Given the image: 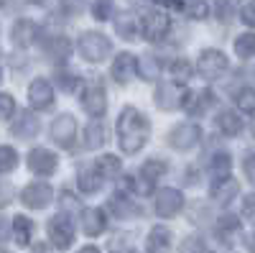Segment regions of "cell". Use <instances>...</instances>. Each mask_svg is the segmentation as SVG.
<instances>
[{
  "mask_svg": "<svg viewBox=\"0 0 255 253\" xmlns=\"http://www.w3.org/2000/svg\"><path fill=\"white\" fill-rule=\"evenodd\" d=\"M148 136H151V125H148L145 115L138 113L135 108H125L118 118V138L125 154H138Z\"/></svg>",
  "mask_w": 255,
  "mask_h": 253,
  "instance_id": "6da1fadb",
  "label": "cell"
},
{
  "mask_svg": "<svg viewBox=\"0 0 255 253\" xmlns=\"http://www.w3.org/2000/svg\"><path fill=\"white\" fill-rule=\"evenodd\" d=\"M79 54L87 61H102L110 56V41L97 31H90L79 38Z\"/></svg>",
  "mask_w": 255,
  "mask_h": 253,
  "instance_id": "7a4b0ae2",
  "label": "cell"
},
{
  "mask_svg": "<svg viewBox=\"0 0 255 253\" xmlns=\"http://www.w3.org/2000/svg\"><path fill=\"white\" fill-rule=\"evenodd\" d=\"M197 69L204 79H217L227 72V56L217 49H204L199 54V61H197Z\"/></svg>",
  "mask_w": 255,
  "mask_h": 253,
  "instance_id": "3957f363",
  "label": "cell"
},
{
  "mask_svg": "<svg viewBox=\"0 0 255 253\" xmlns=\"http://www.w3.org/2000/svg\"><path fill=\"white\" fill-rule=\"evenodd\" d=\"M199 138H202V128L197 123H181V125H176V128L168 133V143H171L176 151L194 149V146L199 143Z\"/></svg>",
  "mask_w": 255,
  "mask_h": 253,
  "instance_id": "277c9868",
  "label": "cell"
},
{
  "mask_svg": "<svg viewBox=\"0 0 255 253\" xmlns=\"http://www.w3.org/2000/svg\"><path fill=\"white\" fill-rule=\"evenodd\" d=\"M181 207H184V195L179 192V189H174V187L158 189V195H156V213H158L161 218H174V215H179Z\"/></svg>",
  "mask_w": 255,
  "mask_h": 253,
  "instance_id": "5b68a950",
  "label": "cell"
},
{
  "mask_svg": "<svg viewBox=\"0 0 255 253\" xmlns=\"http://www.w3.org/2000/svg\"><path fill=\"white\" fill-rule=\"evenodd\" d=\"M168 28H171V20H168L163 13H148L143 20H140V31L148 41H161L166 38Z\"/></svg>",
  "mask_w": 255,
  "mask_h": 253,
  "instance_id": "8992f818",
  "label": "cell"
},
{
  "mask_svg": "<svg viewBox=\"0 0 255 253\" xmlns=\"http://www.w3.org/2000/svg\"><path fill=\"white\" fill-rule=\"evenodd\" d=\"M20 200H23L26 207H33V210H41L46 207L51 200H54V189L44 182H36V184H28L23 189V195H20Z\"/></svg>",
  "mask_w": 255,
  "mask_h": 253,
  "instance_id": "52a82bcc",
  "label": "cell"
},
{
  "mask_svg": "<svg viewBox=\"0 0 255 253\" xmlns=\"http://www.w3.org/2000/svg\"><path fill=\"white\" fill-rule=\"evenodd\" d=\"M28 166H31V172L41 174V177H49L56 172V166H59V159L54 151L49 149H33L28 154Z\"/></svg>",
  "mask_w": 255,
  "mask_h": 253,
  "instance_id": "ba28073f",
  "label": "cell"
},
{
  "mask_svg": "<svg viewBox=\"0 0 255 253\" xmlns=\"http://www.w3.org/2000/svg\"><path fill=\"white\" fill-rule=\"evenodd\" d=\"M49 238L56 248H67L72 241H74V228L72 223L64 218V215H56L49 220Z\"/></svg>",
  "mask_w": 255,
  "mask_h": 253,
  "instance_id": "9c48e42d",
  "label": "cell"
},
{
  "mask_svg": "<svg viewBox=\"0 0 255 253\" xmlns=\"http://www.w3.org/2000/svg\"><path fill=\"white\" fill-rule=\"evenodd\" d=\"M28 100H31L33 108L46 110L49 105L54 102V87H51V82H46V79H33L31 87H28Z\"/></svg>",
  "mask_w": 255,
  "mask_h": 253,
  "instance_id": "30bf717a",
  "label": "cell"
},
{
  "mask_svg": "<svg viewBox=\"0 0 255 253\" xmlns=\"http://www.w3.org/2000/svg\"><path fill=\"white\" fill-rule=\"evenodd\" d=\"M51 136L59 146H72V141L77 136V120L72 115H59L51 125Z\"/></svg>",
  "mask_w": 255,
  "mask_h": 253,
  "instance_id": "8fae6325",
  "label": "cell"
},
{
  "mask_svg": "<svg viewBox=\"0 0 255 253\" xmlns=\"http://www.w3.org/2000/svg\"><path fill=\"white\" fill-rule=\"evenodd\" d=\"M82 105L90 115H102L105 108H108V97H105V90L100 84H90L87 90L82 92Z\"/></svg>",
  "mask_w": 255,
  "mask_h": 253,
  "instance_id": "7c38bea8",
  "label": "cell"
},
{
  "mask_svg": "<svg viewBox=\"0 0 255 253\" xmlns=\"http://www.w3.org/2000/svg\"><path fill=\"white\" fill-rule=\"evenodd\" d=\"M138 72V59L133 54H118L115 64H113V77L120 82V84H128Z\"/></svg>",
  "mask_w": 255,
  "mask_h": 253,
  "instance_id": "4fadbf2b",
  "label": "cell"
},
{
  "mask_svg": "<svg viewBox=\"0 0 255 253\" xmlns=\"http://www.w3.org/2000/svg\"><path fill=\"white\" fill-rule=\"evenodd\" d=\"M171 230H168L166 225H156L151 233H148V241H145V248L148 253H168V248H171Z\"/></svg>",
  "mask_w": 255,
  "mask_h": 253,
  "instance_id": "5bb4252c",
  "label": "cell"
},
{
  "mask_svg": "<svg viewBox=\"0 0 255 253\" xmlns=\"http://www.w3.org/2000/svg\"><path fill=\"white\" fill-rule=\"evenodd\" d=\"M212 105H215V95H212L209 90L191 92V95L184 97V108H186V113H191V115H204Z\"/></svg>",
  "mask_w": 255,
  "mask_h": 253,
  "instance_id": "9a60e30c",
  "label": "cell"
},
{
  "mask_svg": "<svg viewBox=\"0 0 255 253\" xmlns=\"http://www.w3.org/2000/svg\"><path fill=\"white\" fill-rule=\"evenodd\" d=\"M10 133H13L15 138H33V136L38 133V120H36V115L28 113V110H20L18 118H15V123H13V128H10Z\"/></svg>",
  "mask_w": 255,
  "mask_h": 253,
  "instance_id": "2e32d148",
  "label": "cell"
},
{
  "mask_svg": "<svg viewBox=\"0 0 255 253\" xmlns=\"http://www.w3.org/2000/svg\"><path fill=\"white\" fill-rule=\"evenodd\" d=\"M36 33H38V28H36L33 20H28V18L15 20V23H13V31H10L13 44H18V46H31L33 38H36Z\"/></svg>",
  "mask_w": 255,
  "mask_h": 253,
  "instance_id": "e0dca14e",
  "label": "cell"
},
{
  "mask_svg": "<svg viewBox=\"0 0 255 253\" xmlns=\"http://www.w3.org/2000/svg\"><path fill=\"white\" fill-rule=\"evenodd\" d=\"M181 90L176 87V84H158V90H156V102L161 105L163 110H174L179 108V102H181Z\"/></svg>",
  "mask_w": 255,
  "mask_h": 253,
  "instance_id": "ac0fdd59",
  "label": "cell"
},
{
  "mask_svg": "<svg viewBox=\"0 0 255 253\" xmlns=\"http://www.w3.org/2000/svg\"><path fill=\"white\" fill-rule=\"evenodd\" d=\"M235 195H238V182H235V179H230V177L217 179L215 187H212V200L220 202V205L232 202V200H235Z\"/></svg>",
  "mask_w": 255,
  "mask_h": 253,
  "instance_id": "d6986e66",
  "label": "cell"
},
{
  "mask_svg": "<svg viewBox=\"0 0 255 253\" xmlns=\"http://www.w3.org/2000/svg\"><path fill=\"white\" fill-rule=\"evenodd\" d=\"M82 228L87 236H100L105 230V213L100 207H90L82 213Z\"/></svg>",
  "mask_w": 255,
  "mask_h": 253,
  "instance_id": "ffe728a7",
  "label": "cell"
},
{
  "mask_svg": "<svg viewBox=\"0 0 255 253\" xmlns=\"http://www.w3.org/2000/svg\"><path fill=\"white\" fill-rule=\"evenodd\" d=\"M77 182H79V187L84 189V192H97V189L102 187V182H105V179L97 174L95 164H87V166H82V169H79Z\"/></svg>",
  "mask_w": 255,
  "mask_h": 253,
  "instance_id": "44dd1931",
  "label": "cell"
},
{
  "mask_svg": "<svg viewBox=\"0 0 255 253\" xmlns=\"http://www.w3.org/2000/svg\"><path fill=\"white\" fill-rule=\"evenodd\" d=\"M110 207H113V213L120 218V220H130V218H138L140 215V210L128 200L125 195H113L110 197Z\"/></svg>",
  "mask_w": 255,
  "mask_h": 253,
  "instance_id": "7402d4cb",
  "label": "cell"
},
{
  "mask_svg": "<svg viewBox=\"0 0 255 253\" xmlns=\"http://www.w3.org/2000/svg\"><path fill=\"white\" fill-rule=\"evenodd\" d=\"M217 128L225 133V136H238L243 131V120L238 113H232V110H225L217 115Z\"/></svg>",
  "mask_w": 255,
  "mask_h": 253,
  "instance_id": "603a6c76",
  "label": "cell"
},
{
  "mask_svg": "<svg viewBox=\"0 0 255 253\" xmlns=\"http://www.w3.org/2000/svg\"><path fill=\"white\" fill-rule=\"evenodd\" d=\"M13 233H15L18 246H28V243H31V236H33V223H31L26 215H15V220H13Z\"/></svg>",
  "mask_w": 255,
  "mask_h": 253,
  "instance_id": "cb8c5ba5",
  "label": "cell"
},
{
  "mask_svg": "<svg viewBox=\"0 0 255 253\" xmlns=\"http://www.w3.org/2000/svg\"><path fill=\"white\" fill-rule=\"evenodd\" d=\"M120 159L118 156H100L97 161H95V169H97V174L102 177V179H113V177H118V172H120Z\"/></svg>",
  "mask_w": 255,
  "mask_h": 253,
  "instance_id": "d4e9b609",
  "label": "cell"
},
{
  "mask_svg": "<svg viewBox=\"0 0 255 253\" xmlns=\"http://www.w3.org/2000/svg\"><path fill=\"white\" fill-rule=\"evenodd\" d=\"M230 166H232L230 154H227V151H217L215 156H212V161H209V172L215 174L217 179H225L227 172H230Z\"/></svg>",
  "mask_w": 255,
  "mask_h": 253,
  "instance_id": "484cf974",
  "label": "cell"
},
{
  "mask_svg": "<svg viewBox=\"0 0 255 253\" xmlns=\"http://www.w3.org/2000/svg\"><path fill=\"white\" fill-rule=\"evenodd\" d=\"M115 31H118L123 38H133V36L138 33V20H135L130 13H123V15H118V20H115Z\"/></svg>",
  "mask_w": 255,
  "mask_h": 253,
  "instance_id": "4316f807",
  "label": "cell"
},
{
  "mask_svg": "<svg viewBox=\"0 0 255 253\" xmlns=\"http://www.w3.org/2000/svg\"><path fill=\"white\" fill-rule=\"evenodd\" d=\"M84 143H87V149H97V146H102L105 143V125L90 123L87 128H84Z\"/></svg>",
  "mask_w": 255,
  "mask_h": 253,
  "instance_id": "83f0119b",
  "label": "cell"
},
{
  "mask_svg": "<svg viewBox=\"0 0 255 253\" xmlns=\"http://www.w3.org/2000/svg\"><path fill=\"white\" fill-rule=\"evenodd\" d=\"M238 230H240V218H235V215H222L217 220V236L220 238H232Z\"/></svg>",
  "mask_w": 255,
  "mask_h": 253,
  "instance_id": "f1b7e54d",
  "label": "cell"
},
{
  "mask_svg": "<svg viewBox=\"0 0 255 253\" xmlns=\"http://www.w3.org/2000/svg\"><path fill=\"white\" fill-rule=\"evenodd\" d=\"M235 51H238L240 59H250V56H255V33H243V36H238V41H235Z\"/></svg>",
  "mask_w": 255,
  "mask_h": 253,
  "instance_id": "f546056e",
  "label": "cell"
},
{
  "mask_svg": "<svg viewBox=\"0 0 255 253\" xmlns=\"http://www.w3.org/2000/svg\"><path fill=\"white\" fill-rule=\"evenodd\" d=\"M138 72L145 79H156L158 72H161V64L156 61V56H143V59H138Z\"/></svg>",
  "mask_w": 255,
  "mask_h": 253,
  "instance_id": "4dcf8cb0",
  "label": "cell"
},
{
  "mask_svg": "<svg viewBox=\"0 0 255 253\" xmlns=\"http://www.w3.org/2000/svg\"><path fill=\"white\" fill-rule=\"evenodd\" d=\"M184 10H186L189 18L202 20V18H207L209 5H207V0H186V3H184Z\"/></svg>",
  "mask_w": 255,
  "mask_h": 253,
  "instance_id": "1f68e13d",
  "label": "cell"
},
{
  "mask_svg": "<svg viewBox=\"0 0 255 253\" xmlns=\"http://www.w3.org/2000/svg\"><path fill=\"white\" fill-rule=\"evenodd\" d=\"M18 164V154L10 146H0V174H8L10 169H15Z\"/></svg>",
  "mask_w": 255,
  "mask_h": 253,
  "instance_id": "d6a6232c",
  "label": "cell"
},
{
  "mask_svg": "<svg viewBox=\"0 0 255 253\" xmlns=\"http://www.w3.org/2000/svg\"><path fill=\"white\" fill-rule=\"evenodd\" d=\"M163 172H166V164H163L161 159H148V161L143 164V169H140V174H143L145 179H151V182H156Z\"/></svg>",
  "mask_w": 255,
  "mask_h": 253,
  "instance_id": "836d02e7",
  "label": "cell"
},
{
  "mask_svg": "<svg viewBox=\"0 0 255 253\" xmlns=\"http://www.w3.org/2000/svg\"><path fill=\"white\" fill-rule=\"evenodd\" d=\"M171 74H174L176 82H189V77L194 74V67H191L186 59H176L171 64Z\"/></svg>",
  "mask_w": 255,
  "mask_h": 253,
  "instance_id": "e575fe53",
  "label": "cell"
},
{
  "mask_svg": "<svg viewBox=\"0 0 255 253\" xmlns=\"http://www.w3.org/2000/svg\"><path fill=\"white\" fill-rule=\"evenodd\" d=\"M235 100H238V105H240L243 113H255V90H253V87L240 90Z\"/></svg>",
  "mask_w": 255,
  "mask_h": 253,
  "instance_id": "d590c367",
  "label": "cell"
},
{
  "mask_svg": "<svg viewBox=\"0 0 255 253\" xmlns=\"http://www.w3.org/2000/svg\"><path fill=\"white\" fill-rule=\"evenodd\" d=\"M128 184H130V189H133V192H138L140 197H145V195L153 192V182L145 179L143 174H140V177H130V179H128Z\"/></svg>",
  "mask_w": 255,
  "mask_h": 253,
  "instance_id": "8d00e7d4",
  "label": "cell"
},
{
  "mask_svg": "<svg viewBox=\"0 0 255 253\" xmlns=\"http://www.w3.org/2000/svg\"><path fill=\"white\" fill-rule=\"evenodd\" d=\"M113 8H115L113 0H95L92 13H95L97 20H108V18H113Z\"/></svg>",
  "mask_w": 255,
  "mask_h": 253,
  "instance_id": "74e56055",
  "label": "cell"
},
{
  "mask_svg": "<svg viewBox=\"0 0 255 253\" xmlns=\"http://www.w3.org/2000/svg\"><path fill=\"white\" fill-rule=\"evenodd\" d=\"M184 253H212V251L199 236H191L184 241Z\"/></svg>",
  "mask_w": 255,
  "mask_h": 253,
  "instance_id": "f35d334b",
  "label": "cell"
},
{
  "mask_svg": "<svg viewBox=\"0 0 255 253\" xmlns=\"http://www.w3.org/2000/svg\"><path fill=\"white\" fill-rule=\"evenodd\" d=\"M235 5H238V0H215V8H217V15L222 20H230L232 13H235Z\"/></svg>",
  "mask_w": 255,
  "mask_h": 253,
  "instance_id": "ab89813d",
  "label": "cell"
},
{
  "mask_svg": "<svg viewBox=\"0 0 255 253\" xmlns=\"http://www.w3.org/2000/svg\"><path fill=\"white\" fill-rule=\"evenodd\" d=\"M15 113V100L5 92H0V120H8Z\"/></svg>",
  "mask_w": 255,
  "mask_h": 253,
  "instance_id": "60d3db41",
  "label": "cell"
},
{
  "mask_svg": "<svg viewBox=\"0 0 255 253\" xmlns=\"http://www.w3.org/2000/svg\"><path fill=\"white\" fill-rule=\"evenodd\" d=\"M49 49H51V54H54L56 59H64V56L72 51V44H69L67 38H61V36H59L56 41H51V46H49Z\"/></svg>",
  "mask_w": 255,
  "mask_h": 253,
  "instance_id": "b9f144b4",
  "label": "cell"
},
{
  "mask_svg": "<svg viewBox=\"0 0 255 253\" xmlns=\"http://www.w3.org/2000/svg\"><path fill=\"white\" fill-rule=\"evenodd\" d=\"M56 84H59L64 92H74L79 87V77H74V74H59L56 77Z\"/></svg>",
  "mask_w": 255,
  "mask_h": 253,
  "instance_id": "7bdbcfd3",
  "label": "cell"
},
{
  "mask_svg": "<svg viewBox=\"0 0 255 253\" xmlns=\"http://www.w3.org/2000/svg\"><path fill=\"white\" fill-rule=\"evenodd\" d=\"M243 169H245L248 182H250V184H255V151L245 154V159H243Z\"/></svg>",
  "mask_w": 255,
  "mask_h": 253,
  "instance_id": "ee69618b",
  "label": "cell"
},
{
  "mask_svg": "<svg viewBox=\"0 0 255 253\" xmlns=\"http://www.w3.org/2000/svg\"><path fill=\"white\" fill-rule=\"evenodd\" d=\"M243 215H245L250 223H255V192L245 197V202H243Z\"/></svg>",
  "mask_w": 255,
  "mask_h": 253,
  "instance_id": "f6af8a7d",
  "label": "cell"
},
{
  "mask_svg": "<svg viewBox=\"0 0 255 253\" xmlns=\"http://www.w3.org/2000/svg\"><path fill=\"white\" fill-rule=\"evenodd\" d=\"M10 200H13V184H8V182H0V207L8 205Z\"/></svg>",
  "mask_w": 255,
  "mask_h": 253,
  "instance_id": "bcb514c9",
  "label": "cell"
},
{
  "mask_svg": "<svg viewBox=\"0 0 255 253\" xmlns=\"http://www.w3.org/2000/svg\"><path fill=\"white\" fill-rule=\"evenodd\" d=\"M243 20H245L248 26H253V28H255V0L243 8Z\"/></svg>",
  "mask_w": 255,
  "mask_h": 253,
  "instance_id": "7dc6e473",
  "label": "cell"
},
{
  "mask_svg": "<svg viewBox=\"0 0 255 253\" xmlns=\"http://www.w3.org/2000/svg\"><path fill=\"white\" fill-rule=\"evenodd\" d=\"M61 202H64V207H67V210H79V207H82L79 200H77L72 192H61Z\"/></svg>",
  "mask_w": 255,
  "mask_h": 253,
  "instance_id": "c3c4849f",
  "label": "cell"
},
{
  "mask_svg": "<svg viewBox=\"0 0 255 253\" xmlns=\"http://www.w3.org/2000/svg\"><path fill=\"white\" fill-rule=\"evenodd\" d=\"M161 5H168V8H184V3L181 0H158Z\"/></svg>",
  "mask_w": 255,
  "mask_h": 253,
  "instance_id": "681fc988",
  "label": "cell"
},
{
  "mask_svg": "<svg viewBox=\"0 0 255 253\" xmlns=\"http://www.w3.org/2000/svg\"><path fill=\"white\" fill-rule=\"evenodd\" d=\"M67 8L79 13V10H82V0H67Z\"/></svg>",
  "mask_w": 255,
  "mask_h": 253,
  "instance_id": "f907efd6",
  "label": "cell"
},
{
  "mask_svg": "<svg viewBox=\"0 0 255 253\" xmlns=\"http://www.w3.org/2000/svg\"><path fill=\"white\" fill-rule=\"evenodd\" d=\"M77 253H100V248H95V246H84V248H79Z\"/></svg>",
  "mask_w": 255,
  "mask_h": 253,
  "instance_id": "816d5d0a",
  "label": "cell"
},
{
  "mask_svg": "<svg viewBox=\"0 0 255 253\" xmlns=\"http://www.w3.org/2000/svg\"><path fill=\"white\" fill-rule=\"evenodd\" d=\"M5 236H8V230H5V220H3V218H0V241H3Z\"/></svg>",
  "mask_w": 255,
  "mask_h": 253,
  "instance_id": "f5cc1de1",
  "label": "cell"
},
{
  "mask_svg": "<svg viewBox=\"0 0 255 253\" xmlns=\"http://www.w3.org/2000/svg\"><path fill=\"white\" fill-rule=\"evenodd\" d=\"M248 248H250V253H255V233L248 238Z\"/></svg>",
  "mask_w": 255,
  "mask_h": 253,
  "instance_id": "db71d44e",
  "label": "cell"
},
{
  "mask_svg": "<svg viewBox=\"0 0 255 253\" xmlns=\"http://www.w3.org/2000/svg\"><path fill=\"white\" fill-rule=\"evenodd\" d=\"M0 253H10V251H5V248H0Z\"/></svg>",
  "mask_w": 255,
  "mask_h": 253,
  "instance_id": "11a10c76",
  "label": "cell"
},
{
  "mask_svg": "<svg viewBox=\"0 0 255 253\" xmlns=\"http://www.w3.org/2000/svg\"><path fill=\"white\" fill-rule=\"evenodd\" d=\"M0 79H3V72H0Z\"/></svg>",
  "mask_w": 255,
  "mask_h": 253,
  "instance_id": "9f6ffc18",
  "label": "cell"
},
{
  "mask_svg": "<svg viewBox=\"0 0 255 253\" xmlns=\"http://www.w3.org/2000/svg\"><path fill=\"white\" fill-rule=\"evenodd\" d=\"M33 3H41V0H33Z\"/></svg>",
  "mask_w": 255,
  "mask_h": 253,
  "instance_id": "6f0895ef",
  "label": "cell"
},
{
  "mask_svg": "<svg viewBox=\"0 0 255 253\" xmlns=\"http://www.w3.org/2000/svg\"><path fill=\"white\" fill-rule=\"evenodd\" d=\"M130 253H135V251H130Z\"/></svg>",
  "mask_w": 255,
  "mask_h": 253,
  "instance_id": "680465c9",
  "label": "cell"
}]
</instances>
